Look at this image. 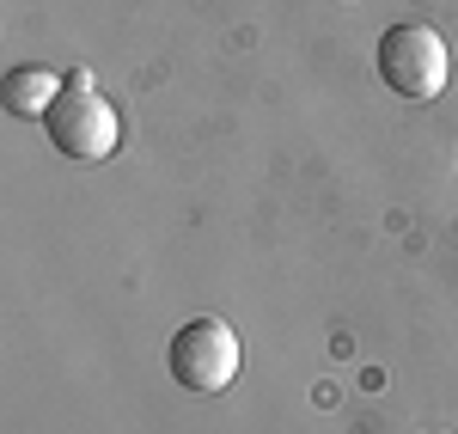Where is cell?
<instances>
[{
  "mask_svg": "<svg viewBox=\"0 0 458 434\" xmlns=\"http://www.w3.org/2000/svg\"><path fill=\"white\" fill-rule=\"evenodd\" d=\"M165 367H172V379L183 392H226L233 379H239V330L226 325V319H183L172 330V349H165Z\"/></svg>",
  "mask_w": 458,
  "mask_h": 434,
  "instance_id": "cell-2",
  "label": "cell"
},
{
  "mask_svg": "<svg viewBox=\"0 0 458 434\" xmlns=\"http://www.w3.org/2000/svg\"><path fill=\"white\" fill-rule=\"evenodd\" d=\"M379 80L397 98H440L453 80V49L434 25H391L379 37Z\"/></svg>",
  "mask_w": 458,
  "mask_h": 434,
  "instance_id": "cell-3",
  "label": "cell"
},
{
  "mask_svg": "<svg viewBox=\"0 0 458 434\" xmlns=\"http://www.w3.org/2000/svg\"><path fill=\"white\" fill-rule=\"evenodd\" d=\"M62 86H68V73L43 68V62H25V68L6 73V86H0V105L13 110V116H43V110L62 98Z\"/></svg>",
  "mask_w": 458,
  "mask_h": 434,
  "instance_id": "cell-4",
  "label": "cell"
},
{
  "mask_svg": "<svg viewBox=\"0 0 458 434\" xmlns=\"http://www.w3.org/2000/svg\"><path fill=\"white\" fill-rule=\"evenodd\" d=\"M43 135L55 141V153H68V159H86V166H92V159L116 153V141H123V116H116V105L92 86V73L68 68L62 98L43 110Z\"/></svg>",
  "mask_w": 458,
  "mask_h": 434,
  "instance_id": "cell-1",
  "label": "cell"
}]
</instances>
